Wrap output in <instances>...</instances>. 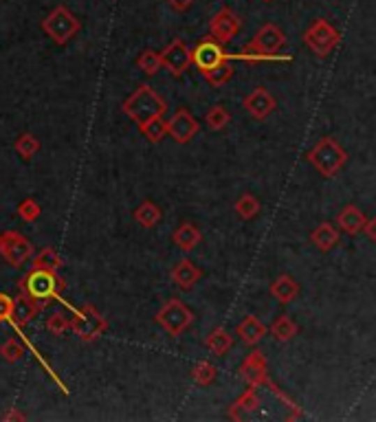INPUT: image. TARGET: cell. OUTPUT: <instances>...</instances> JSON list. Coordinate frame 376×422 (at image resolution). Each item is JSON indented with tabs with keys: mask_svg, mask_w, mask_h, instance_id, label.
<instances>
[{
	"mask_svg": "<svg viewBox=\"0 0 376 422\" xmlns=\"http://www.w3.org/2000/svg\"><path fill=\"white\" fill-rule=\"evenodd\" d=\"M234 209H236V213L242 218V220H253V218L260 213V200L253 194H242L236 200Z\"/></svg>",
	"mask_w": 376,
	"mask_h": 422,
	"instance_id": "31",
	"label": "cell"
},
{
	"mask_svg": "<svg viewBox=\"0 0 376 422\" xmlns=\"http://www.w3.org/2000/svg\"><path fill=\"white\" fill-rule=\"evenodd\" d=\"M310 242L317 246L319 251H330L332 246H335L339 242V231L332 227L330 223H322L319 227H317L313 234H310Z\"/></svg>",
	"mask_w": 376,
	"mask_h": 422,
	"instance_id": "23",
	"label": "cell"
},
{
	"mask_svg": "<svg viewBox=\"0 0 376 422\" xmlns=\"http://www.w3.org/2000/svg\"><path fill=\"white\" fill-rule=\"evenodd\" d=\"M200 278H202V271L192 259H181L179 264L172 269V282H174L181 290H192Z\"/></svg>",
	"mask_w": 376,
	"mask_h": 422,
	"instance_id": "16",
	"label": "cell"
},
{
	"mask_svg": "<svg viewBox=\"0 0 376 422\" xmlns=\"http://www.w3.org/2000/svg\"><path fill=\"white\" fill-rule=\"evenodd\" d=\"M238 33H240V18L229 7L220 9L209 20V38L220 42V45H227V42H231Z\"/></svg>",
	"mask_w": 376,
	"mask_h": 422,
	"instance_id": "12",
	"label": "cell"
},
{
	"mask_svg": "<svg viewBox=\"0 0 376 422\" xmlns=\"http://www.w3.org/2000/svg\"><path fill=\"white\" fill-rule=\"evenodd\" d=\"M240 374H242V378L247 381L251 387H260V385H266L273 394L276 396H280L282 400H286L288 405H291V400H288L282 391L273 385V381L269 378V372H266V359H264V354L260 352V350H253L247 359L242 361V366H240Z\"/></svg>",
	"mask_w": 376,
	"mask_h": 422,
	"instance_id": "9",
	"label": "cell"
},
{
	"mask_svg": "<svg viewBox=\"0 0 376 422\" xmlns=\"http://www.w3.org/2000/svg\"><path fill=\"white\" fill-rule=\"evenodd\" d=\"M286 47V36L282 33V29L278 24H262L255 38L247 45V51H255L262 57L278 53Z\"/></svg>",
	"mask_w": 376,
	"mask_h": 422,
	"instance_id": "11",
	"label": "cell"
},
{
	"mask_svg": "<svg viewBox=\"0 0 376 422\" xmlns=\"http://www.w3.org/2000/svg\"><path fill=\"white\" fill-rule=\"evenodd\" d=\"M27 416L24 414H18L16 409H11V412H7L5 416H3V420H24Z\"/></svg>",
	"mask_w": 376,
	"mask_h": 422,
	"instance_id": "41",
	"label": "cell"
},
{
	"mask_svg": "<svg viewBox=\"0 0 376 422\" xmlns=\"http://www.w3.org/2000/svg\"><path fill=\"white\" fill-rule=\"evenodd\" d=\"M361 231H366V236H368L372 242H376V220H374V218H368L366 225H363V229H361Z\"/></svg>",
	"mask_w": 376,
	"mask_h": 422,
	"instance_id": "40",
	"label": "cell"
},
{
	"mask_svg": "<svg viewBox=\"0 0 376 422\" xmlns=\"http://www.w3.org/2000/svg\"><path fill=\"white\" fill-rule=\"evenodd\" d=\"M139 133L150 143H158V141H163L167 135V121L163 119V114H156V117H152L146 123L139 126Z\"/></svg>",
	"mask_w": 376,
	"mask_h": 422,
	"instance_id": "26",
	"label": "cell"
},
{
	"mask_svg": "<svg viewBox=\"0 0 376 422\" xmlns=\"http://www.w3.org/2000/svg\"><path fill=\"white\" fill-rule=\"evenodd\" d=\"M165 101L156 95V91L148 84H141L139 89L123 101V112L133 119L137 126L146 123L148 119L156 117V114L165 112Z\"/></svg>",
	"mask_w": 376,
	"mask_h": 422,
	"instance_id": "3",
	"label": "cell"
},
{
	"mask_svg": "<svg viewBox=\"0 0 376 422\" xmlns=\"http://www.w3.org/2000/svg\"><path fill=\"white\" fill-rule=\"evenodd\" d=\"M339 42H341L339 31L324 18H317L306 31H303V45H306L317 57L330 55Z\"/></svg>",
	"mask_w": 376,
	"mask_h": 422,
	"instance_id": "6",
	"label": "cell"
},
{
	"mask_svg": "<svg viewBox=\"0 0 376 422\" xmlns=\"http://www.w3.org/2000/svg\"><path fill=\"white\" fill-rule=\"evenodd\" d=\"M64 288V282L57 278V273L53 271H45V269H33L27 278L20 280V290L29 295L36 303V308L42 310L60 295V290Z\"/></svg>",
	"mask_w": 376,
	"mask_h": 422,
	"instance_id": "1",
	"label": "cell"
},
{
	"mask_svg": "<svg viewBox=\"0 0 376 422\" xmlns=\"http://www.w3.org/2000/svg\"><path fill=\"white\" fill-rule=\"evenodd\" d=\"M167 3H170V7L174 9V11H187L196 3V0H167Z\"/></svg>",
	"mask_w": 376,
	"mask_h": 422,
	"instance_id": "39",
	"label": "cell"
},
{
	"mask_svg": "<svg viewBox=\"0 0 376 422\" xmlns=\"http://www.w3.org/2000/svg\"><path fill=\"white\" fill-rule=\"evenodd\" d=\"M47 330L49 332H53V334H64V332H68L70 330V317H66L62 310H57V312H53L49 319H47Z\"/></svg>",
	"mask_w": 376,
	"mask_h": 422,
	"instance_id": "36",
	"label": "cell"
},
{
	"mask_svg": "<svg viewBox=\"0 0 376 422\" xmlns=\"http://www.w3.org/2000/svg\"><path fill=\"white\" fill-rule=\"evenodd\" d=\"M190 53H192V64H196V68L200 73H207V70H211V68H216L218 64L229 60V53L223 49L220 42H216L213 38L200 40L196 45V49Z\"/></svg>",
	"mask_w": 376,
	"mask_h": 422,
	"instance_id": "10",
	"label": "cell"
},
{
	"mask_svg": "<svg viewBox=\"0 0 376 422\" xmlns=\"http://www.w3.org/2000/svg\"><path fill=\"white\" fill-rule=\"evenodd\" d=\"M297 332H299V326H297L288 315H280L276 322H273V326H271V334H273V337H276L280 343H286V341L295 339Z\"/></svg>",
	"mask_w": 376,
	"mask_h": 422,
	"instance_id": "25",
	"label": "cell"
},
{
	"mask_svg": "<svg viewBox=\"0 0 376 422\" xmlns=\"http://www.w3.org/2000/svg\"><path fill=\"white\" fill-rule=\"evenodd\" d=\"M306 158L322 176L332 179L343 169L345 161H348V152L343 150V145L335 137H324L315 143V148L306 154Z\"/></svg>",
	"mask_w": 376,
	"mask_h": 422,
	"instance_id": "2",
	"label": "cell"
},
{
	"mask_svg": "<svg viewBox=\"0 0 376 422\" xmlns=\"http://www.w3.org/2000/svg\"><path fill=\"white\" fill-rule=\"evenodd\" d=\"M70 330H73L82 341H95L108 330V324L93 306H82L75 312V317L70 319Z\"/></svg>",
	"mask_w": 376,
	"mask_h": 422,
	"instance_id": "8",
	"label": "cell"
},
{
	"mask_svg": "<svg viewBox=\"0 0 376 422\" xmlns=\"http://www.w3.org/2000/svg\"><path fill=\"white\" fill-rule=\"evenodd\" d=\"M216 366L213 363H209V361H200L198 366L192 370V378H194V383L196 385H200V387H207V385H211L213 381H216Z\"/></svg>",
	"mask_w": 376,
	"mask_h": 422,
	"instance_id": "33",
	"label": "cell"
},
{
	"mask_svg": "<svg viewBox=\"0 0 376 422\" xmlns=\"http://www.w3.org/2000/svg\"><path fill=\"white\" fill-rule=\"evenodd\" d=\"M31 262H33V269H45V271H53V273H57L62 266L60 253H57L55 249H51V246H47V249H42L40 253L31 255Z\"/></svg>",
	"mask_w": 376,
	"mask_h": 422,
	"instance_id": "28",
	"label": "cell"
},
{
	"mask_svg": "<svg viewBox=\"0 0 376 422\" xmlns=\"http://www.w3.org/2000/svg\"><path fill=\"white\" fill-rule=\"evenodd\" d=\"M172 240H174V244L179 246L181 251H194L196 244H200V240H202V234H200V229H198L196 225L183 223V225L174 231Z\"/></svg>",
	"mask_w": 376,
	"mask_h": 422,
	"instance_id": "21",
	"label": "cell"
},
{
	"mask_svg": "<svg viewBox=\"0 0 376 422\" xmlns=\"http://www.w3.org/2000/svg\"><path fill=\"white\" fill-rule=\"evenodd\" d=\"M137 66L146 73V75H156L158 68H161V53H156L152 49L143 51L139 57H137Z\"/></svg>",
	"mask_w": 376,
	"mask_h": 422,
	"instance_id": "34",
	"label": "cell"
},
{
	"mask_svg": "<svg viewBox=\"0 0 376 422\" xmlns=\"http://www.w3.org/2000/svg\"><path fill=\"white\" fill-rule=\"evenodd\" d=\"M156 324L161 326L170 337H181V334L194 324V312L187 308L181 299H170L163 303V308L156 312Z\"/></svg>",
	"mask_w": 376,
	"mask_h": 422,
	"instance_id": "5",
	"label": "cell"
},
{
	"mask_svg": "<svg viewBox=\"0 0 376 422\" xmlns=\"http://www.w3.org/2000/svg\"><path fill=\"white\" fill-rule=\"evenodd\" d=\"M80 29H82L80 20L62 5L55 7L49 16L42 20V31H45L55 45H60V47L68 45V42L80 33Z\"/></svg>",
	"mask_w": 376,
	"mask_h": 422,
	"instance_id": "4",
	"label": "cell"
},
{
	"mask_svg": "<svg viewBox=\"0 0 376 422\" xmlns=\"http://www.w3.org/2000/svg\"><path fill=\"white\" fill-rule=\"evenodd\" d=\"M264 3H271V0H264Z\"/></svg>",
	"mask_w": 376,
	"mask_h": 422,
	"instance_id": "42",
	"label": "cell"
},
{
	"mask_svg": "<svg viewBox=\"0 0 376 422\" xmlns=\"http://www.w3.org/2000/svg\"><path fill=\"white\" fill-rule=\"evenodd\" d=\"M40 213H42V209H40V205L33 198H27L18 205V216L22 218L24 223H36L40 218Z\"/></svg>",
	"mask_w": 376,
	"mask_h": 422,
	"instance_id": "37",
	"label": "cell"
},
{
	"mask_svg": "<svg viewBox=\"0 0 376 422\" xmlns=\"http://www.w3.org/2000/svg\"><path fill=\"white\" fill-rule=\"evenodd\" d=\"M40 310L36 308V303L29 299V295L24 293V290H20L18 297H13V306H11V322L16 326H27L31 319L38 315Z\"/></svg>",
	"mask_w": 376,
	"mask_h": 422,
	"instance_id": "17",
	"label": "cell"
},
{
	"mask_svg": "<svg viewBox=\"0 0 376 422\" xmlns=\"http://www.w3.org/2000/svg\"><path fill=\"white\" fill-rule=\"evenodd\" d=\"M231 121V114L229 110L223 106V104H216L207 110L205 114V123L209 126V130H213V133H220V130H225Z\"/></svg>",
	"mask_w": 376,
	"mask_h": 422,
	"instance_id": "29",
	"label": "cell"
},
{
	"mask_svg": "<svg viewBox=\"0 0 376 422\" xmlns=\"http://www.w3.org/2000/svg\"><path fill=\"white\" fill-rule=\"evenodd\" d=\"M198 133V121L192 117L190 110H176L174 117L167 121V135H172L176 143H190Z\"/></svg>",
	"mask_w": 376,
	"mask_h": 422,
	"instance_id": "15",
	"label": "cell"
},
{
	"mask_svg": "<svg viewBox=\"0 0 376 422\" xmlns=\"http://www.w3.org/2000/svg\"><path fill=\"white\" fill-rule=\"evenodd\" d=\"M133 216H135L137 225H141L143 229H152L161 223V209H158V205L152 200H143Z\"/></svg>",
	"mask_w": 376,
	"mask_h": 422,
	"instance_id": "24",
	"label": "cell"
},
{
	"mask_svg": "<svg viewBox=\"0 0 376 422\" xmlns=\"http://www.w3.org/2000/svg\"><path fill=\"white\" fill-rule=\"evenodd\" d=\"M260 407V396H257V391H255V387H251V389H247L244 394L231 405V409H229V418H242V414H249V412H255Z\"/></svg>",
	"mask_w": 376,
	"mask_h": 422,
	"instance_id": "27",
	"label": "cell"
},
{
	"mask_svg": "<svg viewBox=\"0 0 376 422\" xmlns=\"http://www.w3.org/2000/svg\"><path fill=\"white\" fill-rule=\"evenodd\" d=\"M242 106H244V110H247L253 119L264 121L266 117H271L273 110L278 108V101H276V97H273V95L264 89V86H257L255 91H251L247 97H244Z\"/></svg>",
	"mask_w": 376,
	"mask_h": 422,
	"instance_id": "14",
	"label": "cell"
},
{
	"mask_svg": "<svg viewBox=\"0 0 376 422\" xmlns=\"http://www.w3.org/2000/svg\"><path fill=\"white\" fill-rule=\"evenodd\" d=\"M271 295L280 303H291L299 295V284L291 278V275H280V278L271 284Z\"/></svg>",
	"mask_w": 376,
	"mask_h": 422,
	"instance_id": "20",
	"label": "cell"
},
{
	"mask_svg": "<svg viewBox=\"0 0 376 422\" xmlns=\"http://www.w3.org/2000/svg\"><path fill=\"white\" fill-rule=\"evenodd\" d=\"M366 213L361 211L359 207H354V205H345L343 209H341V213L337 216V225H339V229L341 231H345L348 236H356L361 229H363V225H366Z\"/></svg>",
	"mask_w": 376,
	"mask_h": 422,
	"instance_id": "19",
	"label": "cell"
},
{
	"mask_svg": "<svg viewBox=\"0 0 376 422\" xmlns=\"http://www.w3.org/2000/svg\"><path fill=\"white\" fill-rule=\"evenodd\" d=\"M205 345L213 356H225L231 350V345H234V337L225 328H216L207 334Z\"/></svg>",
	"mask_w": 376,
	"mask_h": 422,
	"instance_id": "22",
	"label": "cell"
},
{
	"mask_svg": "<svg viewBox=\"0 0 376 422\" xmlns=\"http://www.w3.org/2000/svg\"><path fill=\"white\" fill-rule=\"evenodd\" d=\"M202 77L207 80L209 86H225L231 77H234V66H231V62L227 60V62L218 64L216 68L202 73Z\"/></svg>",
	"mask_w": 376,
	"mask_h": 422,
	"instance_id": "32",
	"label": "cell"
},
{
	"mask_svg": "<svg viewBox=\"0 0 376 422\" xmlns=\"http://www.w3.org/2000/svg\"><path fill=\"white\" fill-rule=\"evenodd\" d=\"M13 148H16V154L20 158H24V161H29V158H33L38 152H40V141L38 137H33L31 133H24L16 139V143H13Z\"/></svg>",
	"mask_w": 376,
	"mask_h": 422,
	"instance_id": "30",
	"label": "cell"
},
{
	"mask_svg": "<svg viewBox=\"0 0 376 422\" xmlns=\"http://www.w3.org/2000/svg\"><path fill=\"white\" fill-rule=\"evenodd\" d=\"M190 64H192V53L183 40L170 42L161 53V66H165L174 77L183 75V73L190 68Z\"/></svg>",
	"mask_w": 376,
	"mask_h": 422,
	"instance_id": "13",
	"label": "cell"
},
{
	"mask_svg": "<svg viewBox=\"0 0 376 422\" xmlns=\"http://www.w3.org/2000/svg\"><path fill=\"white\" fill-rule=\"evenodd\" d=\"M0 255L13 269H22L33 255V244L18 231H7L0 236Z\"/></svg>",
	"mask_w": 376,
	"mask_h": 422,
	"instance_id": "7",
	"label": "cell"
},
{
	"mask_svg": "<svg viewBox=\"0 0 376 422\" xmlns=\"http://www.w3.org/2000/svg\"><path fill=\"white\" fill-rule=\"evenodd\" d=\"M238 337L247 343V345H257L260 341H262L264 337H266V326L260 322L257 317H253V315H247L240 322V326H238Z\"/></svg>",
	"mask_w": 376,
	"mask_h": 422,
	"instance_id": "18",
	"label": "cell"
},
{
	"mask_svg": "<svg viewBox=\"0 0 376 422\" xmlns=\"http://www.w3.org/2000/svg\"><path fill=\"white\" fill-rule=\"evenodd\" d=\"M0 356H3L7 363H18L24 356V347L20 345L18 339H7L0 347Z\"/></svg>",
	"mask_w": 376,
	"mask_h": 422,
	"instance_id": "35",
	"label": "cell"
},
{
	"mask_svg": "<svg viewBox=\"0 0 376 422\" xmlns=\"http://www.w3.org/2000/svg\"><path fill=\"white\" fill-rule=\"evenodd\" d=\"M11 306L13 297H9L7 293H0V324L11 322Z\"/></svg>",
	"mask_w": 376,
	"mask_h": 422,
	"instance_id": "38",
	"label": "cell"
}]
</instances>
